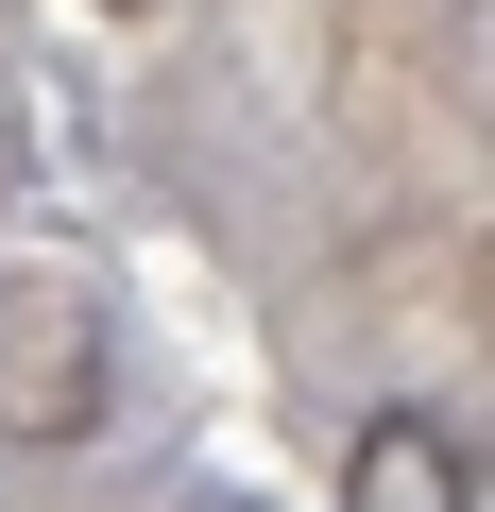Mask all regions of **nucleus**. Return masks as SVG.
<instances>
[{
  "label": "nucleus",
  "instance_id": "obj_2",
  "mask_svg": "<svg viewBox=\"0 0 495 512\" xmlns=\"http://www.w3.org/2000/svg\"><path fill=\"white\" fill-rule=\"evenodd\" d=\"M478 495V444L427 427V410H376L359 427V512H461Z\"/></svg>",
  "mask_w": 495,
  "mask_h": 512
},
{
  "label": "nucleus",
  "instance_id": "obj_1",
  "mask_svg": "<svg viewBox=\"0 0 495 512\" xmlns=\"http://www.w3.org/2000/svg\"><path fill=\"white\" fill-rule=\"evenodd\" d=\"M86 410H103V325H86V291L0 274V427H18V444H69Z\"/></svg>",
  "mask_w": 495,
  "mask_h": 512
}]
</instances>
